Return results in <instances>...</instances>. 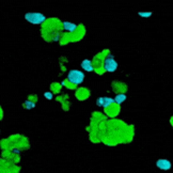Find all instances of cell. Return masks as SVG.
Returning a JSON list of instances; mask_svg holds the SVG:
<instances>
[{
	"label": "cell",
	"instance_id": "3",
	"mask_svg": "<svg viewBox=\"0 0 173 173\" xmlns=\"http://www.w3.org/2000/svg\"><path fill=\"white\" fill-rule=\"evenodd\" d=\"M104 66H105V70L107 72H115V70L118 68V63L117 61L115 60L113 56L112 55H109V56L106 58L105 60V63H104Z\"/></svg>",
	"mask_w": 173,
	"mask_h": 173
},
{
	"label": "cell",
	"instance_id": "8",
	"mask_svg": "<svg viewBox=\"0 0 173 173\" xmlns=\"http://www.w3.org/2000/svg\"><path fill=\"white\" fill-rule=\"evenodd\" d=\"M125 100H126V95L125 94H118L117 96H115V102L117 103L118 105H120V104H122Z\"/></svg>",
	"mask_w": 173,
	"mask_h": 173
},
{
	"label": "cell",
	"instance_id": "10",
	"mask_svg": "<svg viewBox=\"0 0 173 173\" xmlns=\"http://www.w3.org/2000/svg\"><path fill=\"white\" fill-rule=\"evenodd\" d=\"M138 14L141 17H150L152 15V12H139Z\"/></svg>",
	"mask_w": 173,
	"mask_h": 173
},
{
	"label": "cell",
	"instance_id": "7",
	"mask_svg": "<svg viewBox=\"0 0 173 173\" xmlns=\"http://www.w3.org/2000/svg\"><path fill=\"white\" fill-rule=\"evenodd\" d=\"M63 27H64V29H65L66 31L74 32L76 29H77V25L72 24V22H63Z\"/></svg>",
	"mask_w": 173,
	"mask_h": 173
},
{
	"label": "cell",
	"instance_id": "4",
	"mask_svg": "<svg viewBox=\"0 0 173 173\" xmlns=\"http://www.w3.org/2000/svg\"><path fill=\"white\" fill-rule=\"evenodd\" d=\"M115 103V100L113 98H110V97H100L97 98L96 100V105L97 106H100V107H108V106L112 105Z\"/></svg>",
	"mask_w": 173,
	"mask_h": 173
},
{
	"label": "cell",
	"instance_id": "5",
	"mask_svg": "<svg viewBox=\"0 0 173 173\" xmlns=\"http://www.w3.org/2000/svg\"><path fill=\"white\" fill-rule=\"evenodd\" d=\"M157 168L161 169V170H170L171 169V163L168 159H158L156 163Z\"/></svg>",
	"mask_w": 173,
	"mask_h": 173
},
{
	"label": "cell",
	"instance_id": "6",
	"mask_svg": "<svg viewBox=\"0 0 173 173\" xmlns=\"http://www.w3.org/2000/svg\"><path fill=\"white\" fill-rule=\"evenodd\" d=\"M81 66H82L83 70L87 72H92L93 70H94L92 62H91L90 60H83V61L81 62Z\"/></svg>",
	"mask_w": 173,
	"mask_h": 173
},
{
	"label": "cell",
	"instance_id": "2",
	"mask_svg": "<svg viewBox=\"0 0 173 173\" xmlns=\"http://www.w3.org/2000/svg\"><path fill=\"white\" fill-rule=\"evenodd\" d=\"M85 79V74L78 70H72L70 71L67 76V80L74 85H80Z\"/></svg>",
	"mask_w": 173,
	"mask_h": 173
},
{
	"label": "cell",
	"instance_id": "1",
	"mask_svg": "<svg viewBox=\"0 0 173 173\" xmlns=\"http://www.w3.org/2000/svg\"><path fill=\"white\" fill-rule=\"evenodd\" d=\"M25 18H26V20H28V22L33 25H41L46 20V17H45L44 15L37 12L27 13V14L25 15Z\"/></svg>",
	"mask_w": 173,
	"mask_h": 173
},
{
	"label": "cell",
	"instance_id": "11",
	"mask_svg": "<svg viewBox=\"0 0 173 173\" xmlns=\"http://www.w3.org/2000/svg\"><path fill=\"white\" fill-rule=\"evenodd\" d=\"M44 96L47 98V100H52V93L51 92H45Z\"/></svg>",
	"mask_w": 173,
	"mask_h": 173
},
{
	"label": "cell",
	"instance_id": "9",
	"mask_svg": "<svg viewBox=\"0 0 173 173\" xmlns=\"http://www.w3.org/2000/svg\"><path fill=\"white\" fill-rule=\"evenodd\" d=\"M34 106H35V104L31 100H26L24 104V107L27 108V109H32V108H34Z\"/></svg>",
	"mask_w": 173,
	"mask_h": 173
}]
</instances>
